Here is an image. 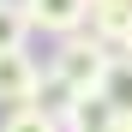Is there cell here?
Here are the masks:
<instances>
[{
  "instance_id": "obj_6",
  "label": "cell",
  "mask_w": 132,
  "mask_h": 132,
  "mask_svg": "<svg viewBox=\"0 0 132 132\" xmlns=\"http://www.w3.org/2000/svg\"><path fill=\"white\" fill-rule=\"evenodd\" d=\"M24 42H30V24H24V6H18V0H0V54L24 48Z\"/></svg>"
},
{
  "instance_id": "obj_2",
  "label": "cell",
  "mask_w": 132,
  "mask_h": 132,
  "mask_svg": "<svg viewBox=\"0 0 132 132\" xmlns=\"http://www.w3.org/2000/svg\"><path fill=\"white\" fill-rule=\"evenodd\" d=\"M18 6H24V24H30V30L78 36V30H84V6H90V0H18Z\"/></svg>"
},
{
  "instance_id": "obj_3",
  "label": "cell",
  "mask_w": 132,
  "mask_h": 132,
  "mask_svg": "<svg viewBox=\"0 0 132 132\" xmlns=\"http://www.w3.org/2000/svg\"><path fill=\"white\" fill-rule=\"evenodd\" d=\"M36 72L42 66L24 54V48H12V54H0V108H30V90H36Z\"/></svg>"
},
{
  "instance_id": "obj_5",
  "label": "cell",
  "mask_w": 132,
  "mask_h": 132,
  "mask_svg": "<svg viewBox=\"0 0 132 132\" xmlns=\"http://www.w3.org/2000/svg\"><path fill=\"white\" fill-rule=\"evenodd\" d=\"M96 96L108 102V114H132V54H108Z\"/></svg>"
},
{
  "instance_id": "obj_1",
  "label": "cell",
  "mask_w": 132,
  "mask_h": 132,
  "mask_svg": "<svg viewBox=\"0 0 132 132\" xmlns=\"http://www.w3.org/2000/svg\"><path fill=\"white\" fill-rule=\"evenodd\" d=\"M102 66H108V48L96 36H60V54H54V66L48 72L66 84V90H78V96H96V84H102Z\"/></svg>"
},
{
  "instance_id": "obj_8",
  "label": "cell",
  "mask_w": 132,
  "mask_h": 132,
  "mask_svg": "<svg viewBox=\"0 0 132 132\" xmlns=\"http://www.w3.org/2000/svg\"><path fill=\"white\" fill-rule=\"evenodd\" d=\"M108 132H132V114H114V126H108Z\"/></svg>"
},
{
  "instance_id": "obj_4",
  "label": "cell",
  "mask_w": 132,
  "mask_h": 132,
  "mask_svg": "<svg viewBox=\"0 0 132 132\" xmlns=\"http://www.w3.org/2000/svg\"><path fill=\"white\" fill-rule=\"evenodd\" d=\"M72 102H78V90H66V84L54 78V72H36V90H30V114H42L54 132H60V120L72 114Z\"/></svg>"
},
{
  "instance_id": "obj_7",
  "label": "cell",
  "mask_w": 132,
  "mask_h": 132,
  "mask_svg": "<svg viewBox=\"0 0 132 132\" xmlns=\"http://www.w3.org/2000/svg\"><path fill=\"white\" fill-rule=\"evenodd\" d=\"M0 132H54V126L42 120V114H30V108H12V114L0 120Z\"/></svg>"
}]
</instances>
